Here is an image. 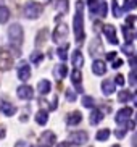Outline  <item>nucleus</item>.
<instances>
[{
  "label": "nucleus",
  "mask_w": 137,
  "mask_h": 147,
  "mask_svg": "<svg viewBox=\"0 0 137 147\" xmlns=\"http://www.w3.org/2000/svg\"><path fill=\"white\" fill-rule=\"evenodd\" d=\"M100 52H102V42H100L99 37H95V39L92 40V44H90V47H89V53L97 57Z\"/></svg>",
  "instance_id": "nucleus-20"
},
{
  "label": "nucleus",
  "mask_w": 137,
  "mask_h": 147,
  "mask_svg": "<svg viewBox=\"0 0 137 147\" xmlns=\"http://www.w3.org/2000/svg\"><path fill=\"white\" fill-rule=\"evenodd\" d=\"M82 105L86 108H92V105H94V99L90 97V95H84L82 97Z\"/></svg>",
  "instance_id": "nucleus-32"
},
{
  "label": "nucleus",
  "mask_w": 137,
  "mask_h": 147,
  "mask_svg": "<svg viewBox=\"0 0 137 147\" xmlns=\"http://www.w3.org/2000/svg\"><path fill=\"white\" fill-rule=\"evenodd\" d=\"M136 121H137V115H136Z\"/></svg>",
  "instance_id": "nucleus-49"
},
{
  "label": "nucleus",
  "mask_w": 137,
  "mask_h": 147,
  "mask_svg": "<svg viewBox=\"0 0 137 147\" xmlns=\"http://www.w3.org/2000/svg\"><path fill=\"white\" fill-rule=\"evenodd\" d=\"M37 147H44V146H37Z\"/></svg>",
  "instance_id": "nucleus-50"
},
{
  "label": "nucleus",
  "mask_w": 137,
  "mask_h": 147,
  "mask_svg": "<svg viewBox=\"0 0 137 147\" xmlns=\"http://www.w3.org/2000/svg\"><path fill=\"white\" fill-rule=\"evenodd\" d=\"M132 146H134V147H137V133L134 134V138H132Z\"/></svg>",
  "instance_id": "nucleus-45"
},
{
  "label": "nucleus",
  "mask_w": 137,
  "mask_h": 147,
  "mask_svg": "<svg viewBox=\"0 0 137 147\" xmlns=\"http://www.w3.org/2000/svg\"><path fill=\"white\" fill-rule=\"evenodd\" d=\"M123 52L124 53H132V45H131V44H126L124 47H123Z\"/></svg>",
  "instance_id": "nucleus-39"
},
{
  "label": "nucleus",
  "mask_w": 137,
  "mask_h": 147,
  "mask_svg": "<svg viewBox=\"0 0 137 147\" xmlns=\"http://www.w3.org/2000/svg\"><path fill=\"white\" fill-rule=\"evenodd\" d=\"M107 13H108V5L105 3V2H102V3H100V8H99V15L100 16H107Z\"/></svg>",
  "instance_id": "nucleus-34"
},
{
  "label": "nucleus",
  "mask_w": 137,
  "mask_h": 147,
  "mask_svg": "<svg viewBox=\"0 0 137 147\" xmlns=\"http://www.w3.org/2000/svg\"><path fill=\"white\" fill-rule=\"evenodd\" d=\"M115 136H116L118 139H123V138L126 136V129H120V131H116V133H115Z\"/></svg>",
  "instance_id": "nucleus-38"
},
{
  "label": "nucleus",
  "mask_w": 137,
  "mask_h": 147,
  "mask_svg": "<svg viewBox=\"0 0 137 147\" xmlns=\"http://www.w3.org/2000/svg\"><path fill=\"white\" fill-rule=\"evenodd\" d=\"M47 37H48V29L39 31L37 37H36V44H37V45H42V44L45 42V40H47Z\"/></svg>",
  "instance_id": "nucleus-26"
},
{
  "label": "nucleus",
  "mask_w": 137,
  "mask_h": 147,
  "mask_svg": "<svg viewBox=\"0 0 137 147\" xmlns=\"http://www.w3.org/2000/svg\"><path fill=\"white\" fill-rule=\"evenodd\" d=\"M16 94H18V97H19L21 100H31V99H32V95H34V91H32V87H31V86L23 84V86L18 87Z\"/></svg>",
  "instance_id": "nucleus-10"
},
{
  "label": "nucleus",
  "mask_w": 137,
  "mask_h": 147,
  "mask_svg": "<svg viewBox=\"0 0 137 147\" xmlns=\"http://www.w3.org/2000/svg\"><path fill=\"white\" fill-rule=\"evenodd\" d=\"M13 63V55L8 52V50H0V71H8L11 69Z\"/></svg>",
  "instance_id": "nucleus-5"
},
{
  "label": "nucleus",
  "mask_w": 137,
  "mask_h": 147,
  "mask_svg": "<svg viewBox=\"0 0 137 147\" xmlns=\"http://www.w3.org/2000/svg\"><path fill=\"white\" fill-rule=\"evenodd\" d=\"M71 61H73L74 69L82 68V65H84V57H82L81 50H74V52H73V55H71Z\"/></svg>",
  "instance_id": "nucleus-16"
},
{
  "label": "nucleus",
  "mask_w": 137,
  "mask_h": 147,
  "mask_svg": "<svg viewBox=\"0 0 137 147\" xmlns=\"http://www.w3.org/2000/svg\"><path fill=\"white\" fill-rule=\"evenodd\" d=\"M136 7H137V0H126L123 10H124V11H129V10H134Z\"/></svg>",
  "instance_id": "nucleus-30"
},
{
  "label": "nucleus",
  "mask_w": 137,
  "mask_h": 147,
  "mask_svg": "<svg viewBox=\"0 0 137 147\" xmlns=\"http://www.w3.org/2000/svg\"><path fill=\"white\" fill-rule=\"evenodd\" d=\"M108 138H110V129H100L99 133L95 134V139L97 141H100V142H105V141H108Z\"/></svg>",
  "instance_id": "nucleus-25"
},
{
  "label": "nucleus",
  "mask_w": 137,
  "mask_h": 147,
  "mask_svg": "<svg viewBox=\"0 0 137 147\" xmlns=\"http://www.w3.org/2000/svg\"><path fill=\"white\" fill-rule=\"evenodd\" d=\"M37 89H39V92H40L42 95L48 94V92H50V89H52V84H50V81H47V79H42V81H39V84H37Z\"/></svg>",
  "instance_id": "nucleus-21"
},
{
  "label": "nucleus",
  "mask_w": 137,
  "mask_h": 147,
  "mask_svg": "<svg viewBox=\"0 0 137 147\" xmlns=\"http://www.w3.org/2000/svg\"><path fill=\"white\" fill-rule=\"evenodd\" d=\"M0 112L3 113L5 117H13L15 113H16V107L10 102H0Z\"/></svg>",
  "instance_id": "nucleus-13"
},
{
  "label": "nucleus",
  "mask_w": 137,
  "mask_h": 147,
  "mask_svg": "<svg viewBox=\"0 0 137 147\" xmlns=\"http://www.w3.org/2000/svg\"><path fill=\"white\" fill-rule=\"evenodd\" d=\"M92 71H94V74H97V76L105 74L107 73V65H105V61L103 60H95L94 63H92Z\"/></svg>",
  "instance_id": "nucleus-15"
},
{
  "label": "nucleus",
  "mask_w": 137,
  "mask_h": 147,
  "mask_svg": "<svg viewBox=\"0 0 137 147\" xmlns=\"http://www.w3.org/2000/svg\"><path fill=\"white\" fill-rule=\"evenodd\" d=\"M115 84H118V86H124V76H123V74H116Z\"/></svg>",
  "instance_id": "nucleus-36"
},
{
  "label": "nucleus",
  "mask_w": 137,
  "mask_h": 147,
  "mask_svg": "<svg viewBox=\"0 0 137 147\" xmlns=\"http://www.w3.org/2000/svg\"><path fill=\"white\" fill-rule=\"evenodd\" d=\"M136 36H137V34H136Z\"/></svg>",
  "instance_id": "nucleus-51"
},
{
  "label": "nucleus",
  "mask_w": 137,
  "mask_h": 147,
  "mask_svg": "<svg viewBox=\"0 0 137 147\" xmlns=\"http://www.w3.org/2000/svg\"><path fill=\"white\" fill-rule=\"evenodd\" d=\"M56 147H69V142H66V141H63V142H60Z\"/></svg>",
  "instance_id": "nucleus-44"
},
{
  "label": "nucleus",
  "mask_w": 137,
  "mask_h": 147,
  "mask_svg": "<svg viewBox=\"0 0 137 147\" xmlns=\"http://www.w3.org/2000/svg\"><path fill=\"white\" fill-rule=\"evenodd\" d=\"M10 20V10L5 5H0V24H3Z\"/></svg>",
  "instance_id": "nucleus-23"
},
{
  "label": "nucleus",
  "mask_w": 137,
  "mask_h": 147,
  "mask_svg": "<svg viewBox=\"0 0 137 147\" xmlns=\"http://www.w3.org/2000/svg\"><path fill=\"white\" fill-rule=\"evenodd\" d=\"M42 11H44V7L40 3L32 2V0L26 2V5H24V16L28 18V20H36V18H39L40 15H42Z\"/></svg>",
  "instance_id": "nucleus-3"
},
{
  "label": "nucleus",
  "mask_w": 137,
  "mask_h": 147,
  "mask_svg": "<svg viewBox=\"0 0 137 147\" xmlns=\"http://www.w3.org/2000/svg\"><path fill=\"white\" fill-rule=\"evenodd\" d=\"M56 141V136L52 131H45V133L40 134L39 138V146H44V147H52Z\"/></svg>",
  "instance_id": "nucleus-7"
},
{
  "label": "nucleus",
  "mask_w": 137,
  "mask_h": 147,
  "mask_svg": "<svg viewBox=\"0 0 137 147\" xmlns=\"http://www.w3.org/2000/svg\"><path fill=\"white\" fill-rule=\"evenodd\" d=\"M56 10H58L60 13H66V11H68V0H58Z\"/></svg>",
  "instance_id": "nucleus-28"
},
{
  "label": "nucleus",
  "mask_w": 137,
  "mask_h": 147,
  "mask_svg": "<svg viewBox=\"0 0 137 147\" xmlns=\"http://www.w3.org/2000/svg\"><path fill=\"white\" fill-rule=\"evenodd\" d=\"M18 78L21 79V81H24V82L31 78V66L28 65V63H24V61L18 66Z\"/></svg>",
  "instance_id": "nucleus-12"
},
{
  "label": "nucleus",
  "mask_w": 137,
  "mask_h": 147,
  "mask_svg": "<svg viewBox=\"0 0 137 147\" xmlns=\"http://www.w3.org/2000/svg\"><path fill=\"white\" fill-rule=\"evenodd\" d=\"M123 65V60H120V58H116V60H113V68H120V66Z\"/></svg>",
  "instance_id": "nucleus-40"
},
{
  "label": "nucleus",
  "mask_w": 137,
  "mask_h": 147,
  "mask_svg": "<svg viewBox=\"0 0 137 147\" xmlns=\"http://www.w3.org/2000/svg\"><path fill=\"white\" fill-rule=\"evenodd\" d=\"M42 58H44V55H42L40 52H39V50H36V52L31 53V61H32L34 65H39V63L42 61Z\"/></svg>",
  "instance_id": "nucleus-27"
},
{
  "label": "nucleus",
  "mask_w": 137,
  "mask_h": 147,
  "mask_svg": "<svg viewBox=\"0 0 137 147\" xmlns=\"http://www.w3.org/2000/svg\"><path fill=\"white\" fill-rule=\"evenodd\" d=\"M66 74H68V66L64 65V63L56 65L55 69H53V76L56 78V81H61V79H64V78H66Z\"/></svg>",
  "instance_id": "nucleus-14"
},
{
  "label": "nucleus",
  "mask_w": 137,
  "mask_h": 147,
  "mask_svg": "<svg viewBox=\"0 0 137 147\" xmlns=\"http://www.w3.org/2000/svg\"><path fill=\"white\" fill-rule=\"evenodd\" d=\"M129 99H131V92L129 91H121L120 94H118V100H120V102H128Z\"/></svg>",
  "instance_id": "nucleus-31"
},
{
  "label": "nucleus",
  "mask_w": 137,
  "mask_h": 147,
  "mask_svg": "<svg viewBox=\"0 0 137 147\" xmlns=\"http://www.w3.org/2000/svg\"><path fill=\"white\" fill-rule=\"evenodd\" d=\"M103 34L107 36V40L111 45H116L118 44V36H116V28L111 26V24H105L103 26Z\"/></svg>",
  "instance_id": "nucleus-8"
},
{
  "label": "nucleus",
  "mask_w": 137,
  "mask_h": 147,
  "mask_svg": "<svg viewBox=\"0 0 137 147\" xmlns=\"http://www.w3.org/2000/svg\"><path fill=\"white\" fill-rule=\"evenodd\" d=\"M66 99H68V102H74L76 100V94L71 89H66Z\"/></svg>",
  "instance_id": "nucleus-35"
},
{
  "label": "nucleus",
  "mask_w": 137,
  "mask_h": 147,
  "mask_svg": "<svg viewBox=\"0 0 137 147\" xmlns=\"http://www.w3.org/2000/svg\"><path fill=\"white\" fill-rule=\"evenodd\" d=\"M123 32H124V39L128 44H131V40H132V32H131V29H129L128 26L123 28Z\"/></svg>",
  "instance_id": "nucleus-33"
},
{
  "label": "nucleus",
  "mask_w": 137,
  "mask_h": 147,
  "mask_svg": "<svg viewBox=\"0 0 137 147\" xmlns=\"http://www.w3.org/2000/svg\"><path fill=\"white\" fill-rule=\"evenodd\" d=\"M68 44H64V45H61V47H58V50H56V55H58V58H60L61 61H66V58H68Z\"/></svg>",
  "instance_id": "nucleus-24"
},
{
  "label": "nucleus",
  "mask_w": 137,
  "mask_h": 147,
  "mask_svg": "<svg viewBox=\"0 0 137 147\" xmlns=\"http://www.w3.org/2000/svg\"><path fill=\"white\" fill-rule=\"evenodd\" d=\"M87 139H89V134L86 131H74L69 134V144H74V146H84Z\"/></svg>",
  "instance_id": "nucleus-6"
},
{
  "label": "nucleus",
  "mask_w": 137,
  "mask_h": 147,
  "mask_svg": "<svg viewBox=\"0 0 137 147\" xmlns=\"http://www.w3.org/2000/svg\"><path fill=\"white\" fill-rule=\"evenodd\" d=\"M36 121H37V125H40V126L47 125V121H48V113L45 112V110H39V112L36 113Z\"/></svg>",
  "instance_id": "nucleus-22"
},
{
  "label": "nucleus",
  "mask_w": 137,
  "mask_h": 147,
  "mask_svg": "<svg viewBox=\"0 0 137 147\" xmlns=\"http://www.w3.org/2000/svg\"><path fill=\"white\" fill-rule=\"evenodd\" d=\"M126 23H128V26L131 28L134 24V16H128V18H126Z\"/></svg>",
  "instance_id": "nucleus-42"
},
{
  "label": "nucleus",
  "mask_w": 137,
  "mask_h": 147,
  "mask_svg": "<svg viewBox=\"0 0 137 147\" xmlns=\"http://www.w3.org/2000/svg\"><path fill=\"white\" fill-rule=\"evenodd\" d=\"M84 3H82L81 0H77L76 2V15H74V36H76V42L77 44H82L86 34H84Z\"/></svg>",
  "instance_id": "nucleus-1"
},
{
  "label": "nucleus",
  "mask_w": 137,
  "mask_h": 147,
  "mask_svg": "<svg viewBox=\"0 0 137 147\" xmlns=\"http://www.w3.org/2000/svg\"><path fill=\"white\" fill-rule=\"evenodd\" d=\"M132 99H134V105H136V107H137V92H136V94H134V97H132Z\"/></svg>",
  "instance_id": "nucleus-46"
},
{
  "label": "nucleus",
  "mask_w": 137,
  "mask_h": 147,
  "mask_svg": "<svg viewBox=\"0 0 137 147\" xmlns=\"http://www.w3.org/2000/svg\"><path fill=\"white\" fill-rule=\"evenodd\" d=\"M102 120H103V112H100L99 108H94L89 115V123L95 126V125H99Z\"/></svg>",
  "instance_id": "nucleus-17"
},
{
  "label": "nucleus",
  "mask_w": 137,
  "mask_h": 147,
  "mask_svg": "<svg viewBox=\"0 0 137 147\" xmlns=\"http://www.w3.org/2000/svg\"><path fill=\"white\" fill-rule=\"evenodd\" d=\"M131 115H132V108H129V107H124V108H121L120 112L116 113V125H123L124 121H129V118H131Z\"/></svg>",
  "instance_id": "nucleus-9"
},
{
  "label": "nucleus",
  "mask_w": 137,
  "mask_h": 147,
  "mask_svg": "<svg viewBox=\"0 0 137 147\" xmlns=\"http://www.w3.org/2000/svg\"><path fill=\"white\" fill-rule=\"evenodd\" d=\"M115 91H116V84H115V81H110V79H107V81H103V82H102V92H103L105 95L113 94Z\"/></svg>",
  "instance_id": "nucleus-19"
},
{
  "label": "nucleus",
  "mask_w": 137,
  "mask_h": 147,
  "mask_svg": "<svg viewBox=\"0 0 137 147\" xmlns=\"http://www.w3.org/2000/svg\"><path fill=\"white\" fill-rule=\"evenodd\" d=\"M0 138H5V129H3V128L0 129Z\"/></svg>",
  "instance_id": "nucleus-47"
},
{
  "label": "nucleus",
  "mask_w": 137,
  "mask_h": 147,
  "mask_svg": "<svg viewBox=\"0 0 137 147\" xmlns=\"http://www.w3.org/2000/svg\"><path fill=\"white\" fill-rule=\"evenodd\" d=\"M113 147H121V146H118V144H115V146H113Z\"/></svg>",
  "instance_id": "nucleus-48"
},
{
  "label": "nucleus",
  "mask_w": 137,
  "mask_h": 147,
  "mask_svg": "<svg viewBox=\"0 0 137 147\" xmlns=\"http://www.w3.org/2000/svg\"><path fill=\"white\" fill-rule=\"evenodd\" d=\"M66 36H68V26L64 24V23H58L53 31V34H52V39L55 44H61L64 39H66Z\"/></svg>",
  "instance_id": "nucleus-4"
},
{
  "label": "nucleus",
  "mask_w": 137,
  "mask_h": 147,
  "mask_svg": "<svg viewBox=\"0 0 137 147\" xmlns=\"http://www.w3.org/2000/svg\"><path fill=\"white\" fill-rule=\"evenodd\" d=\"M71 81L73 84L76 86V89L79 92H82V86H81V81H82V74L79 69H73V73H71Z\"/></svg>",
  "instance_id": "nucleus-18"
},
{
  "label": "nucleus",
  "mask_w": 137,
  "mask_h": 147,
  "mask_svg": "<svg viewBox=\"0 0 137 147\" xmlns=\"http://www.w3.org/2000/svg\"><path fill=\"white\" fill-rule=\"evenodd\" d=\"M129 82L131 84H137V73L136 71H132V73L129 74Z\"/></svg>",
  "instance_id": "nucleus-37"
},
{
  "label": "nucleus",
  "mask_w": 137,
  "mask_h": 147,
  "mask_svg": "<svg viewBox=\"0 0 137 147\" xmlns=\"http://www.w3.org/2000/svg\"><path fill=\"white\" fill-rule=\"evenodd\" d=\"M23 37H24V32H23V28L21 24L18 23H13L11 26L8 28V40L13 47L19 49L23 44Z\"/></svg>",
  "instance_id": "nucleus-2"
},
{
  "label": "nucleus",
  "mask_w": 137,
  "mask_h": 147,
  "mask_svg": "<svg viewBox=\"0 0 137 147\" xmlns=\"http://www.w3.org/2000/svg\"><path fill=\"white\" fill-rule=\"evenodd\" d=\"M15 147H29V144L26 142V141H18V142L15 144Z\"/></svg>",
  "instance_id": "nucleus-41"
},
{
  "label": "nucleus",
  "mask_w": 137,
  "mask_h": 147,
  "mask_svg": "<svg viewBox=\"0 0 137 147\" xmlns=\"http://www.w3.org/2000/svg\"><path fill=\"white\" fill-rule=\"evenodd\" d=\"M81 121H82V113L77 112V110L68 113V117H66V125L68 126H77Z\"/></svg>",
  "instance_id": "nucleus-11"
},
{
  "label": "nucleus",
  "mask_w": 137,
  "mask_h": 147,
  "mask_svg": "<svg viewBox=\"0 0 137 147\" xmlns=\"http://www.w3.org/2000/svg\"><path fill=\"white\" fill-rule=\"evenodd\" d=\"M111 8H113V16H115V18H120L121 15H123V10L120 8V5H118L116 0H113V2H111Z\"/></svg>",
  "instance_id": "nucleus-29"
},
{
  "label": "nucleus",
  "mask_w": 137,
  "mask_h": 147,
  "mask_svg": "<svg viewBox=\"0 0 137 147\" xmlns=\"http://www.w3.org/2000/svg\"><path fill=\"white\" fill-rule=\"evenodd\" d=\"M107 58H108V60H115V58H116V52H110V53H107Z\"/></svg>",
  "instance_id": "nucleus-43"
}]
</instances>
